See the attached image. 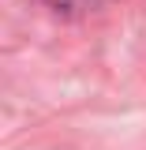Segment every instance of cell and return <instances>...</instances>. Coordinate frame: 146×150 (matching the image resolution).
Returning <instances> with one entry per match:
<instances>
[{"label":"cell","instance_id":"cell-1","mask_svg":"<svg viewBox=\"0 0 146 150\" xmlns=\"http://www.w3.org/2000/svg\"><path fill=\"white\" fill-rule=\"evenodd\" d=\"M56 8H64V11H79V8H94V4H101V0H49Z\"/></svg>","mask_w":146,"mask_h":150}]
</instances>
